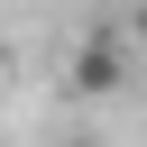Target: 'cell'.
I'll use <instances>...</instances> for the list:
<instances>
[{
    "mask_svg": "<svg viewBox=\"0 0 147 147\" xmlns=\"http://www.w3.org/2000/svg\"><path fill=\"white\" fill-rule=\"evenodd\" d=\"M129 83V46L119 37H83L74 46V92H119Z\"/></svg>",
    "mask_w": 147,
    "mask_h": 147,
    "instance_id": "obj_1",
    "label": "cell"
},
{
    "mask_svg": "<svg viewBox=\"0 0 147 147\" xmlns=\"http://www.w3.org/2000/svg\"><path fill=\"white\" fill-rule=\"evenodd\" d=\"M129 37H138V46H147V0H138V18H129Z\"/></svg>",
    "mask_w": 147,
    "mask_h": 147,
    "instance_id": "obj_2",
    "label": "cell"
},
{
    "mask_svg": "<svg viewBox=\"0 0 147 147\" xmlns=\"http://www.w3.org/2000/svg\"><path fill=\"white\" fill-rule=\"evenodd\" d=\"M74 147H92V138H74Z\"/></svg>",
    "mask_w": 147,
    "mask_h": 147,
    "instance_id": "obj_3",
    "label": "cell"
}]
</instances>
